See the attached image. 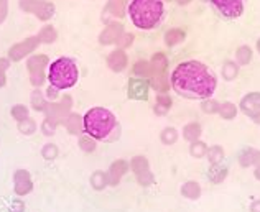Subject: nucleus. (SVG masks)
<instances>
[{"instance_id": "nucleus-1", "label": "nucleus", "mask_w": 260, "mask_h": 212, "mask_svg": "<svg viewBox=\"0 0 260 212\" xmlns=\"http://www.w3.org/2000/svg\"><path fill=\"white\" fill-rule=\"evenodd\" d=\"M170 83L175 94L191 100L213 97L217 87V78L208 64L198 59H188L172 71Z\"/></svg>"}, {"instance_id": "nucleus-2", "label": "nucleus", "mask_w": 260, "mask_h": 212, "mask_svg": "<svg viewBox=\"0 0 260 212\" xmlns=\"http://www.w3.org/2000/svg\"><path fill=\"white\" fill-rule=\"evenodd\" d=\"M84 133L91 135L95 140L115 142L120 138V125L117 117L109 109L92 107L83 117Z\"/></svg>"}, {"instance_id": "nucleus-3", "label": "nucleus", "mask_w": 260, "mask_h": 212, "mask_svg": "<svg viewBox=\"0 0 260 212\" xmlns=\"http://www.w3.org/2000/svg\"><path fill=\"white\" fill-rule=\"evenodd\" d=\"M127 15L140 30H153L158 26L165 15V4L161 0H130Z\"/></svg>"}, {"instance_id": "nucleus-4", "label": "nucleus", "mask_w": 260, "mask_h": 212, "mask_svg": "<svg viewBox=\"0 0 260 212\" xmlns=\"http://www.w3.org/2000/svg\"><path fill=\"white\" fill-rule=\"evenodd\" d=\"M79 79V69L76 61L71 58H58L48 66L46 81L58 91H66L76 86Z\"/></svg>"}, {"instance_id": "nucleus-5", "label": "nucleus", "mask_w": 260, "mask_h": 212, "mask_svg": "<svg viewBox=\"0 0 260 212\" xmlns=\"http://www.w3.org/2000/svg\"><path fill=\"white\" fill-rule=\"evenodd\" d=\"M130 169L135 174L137 183L143 188L152 186L155 183V174L152 173V168H150V161L147 156L143 155H135L132 160H130Z\"/></svg>"}, {"instance_id": "nucleus-6", "label": "nucleus", "mask_w": 260, "mask_h": 212, "mask_svg": "<svg viewBox=\"0 0 260 212\" xmlns=\"http://www.w3.org/2000/svg\"><path fill=\"white\" fill-rule=\"evenodd\" d=\"M211 5L219 17L225 20H236L244 13L245 0H211Z\"/></svg>"}, {"instance_id": "nucleus-7", "label": "nucleus", "mask_w": 260, "mask_h": 212, "mask_svg": "<svg viewBox=\"0 0 260 212\" xmlns=\"http://www.w3.org/2000/svg\"><path fill=\"white\" fill-rule=\"evenodd\" d=\"M48 66H50V63H48L46 56H33L28 61L30 79H31V84L35 86V87H40L46 81L45 69H46Z\"/></svg>"}, {"instance_id": "nucleus-8", "label": "nucleus", "mask_w": 260, "mask_h": 212, "mask_svg": "<svg viewBox=\"0 0 260 212\" xmlns=\"http://www.w3.org/2000/svg\"><path fill=\"white\" fill-rule=\"evenodd\" d=\"M148 92H150L148 79H140V78L128 79V84H127V95H128V99L145 102V100H148Z\"/></svg>"}, {"instance_id": "nucleus-9", "label": "nucleus", "mask_w": 260, "mask_h": 212, "mask_svg": "<svg viewBox=\"0 0 260 212\" xmlns=\"http://www.w3.org/2000/svg\"><path fill=\"white\" fill-rule=\"evenodd\" d=\"M239 111L249 119H255L260 115V92H249L239 102Z\"/></svg>"}, {"instance_id": "nucleus-10", "label": "nucleus", "mask_w": 260, "mask_h": 212, "mask_svg": "<svg viewBox=\"0 0 260 212\" xmlns=\"http://www.w3.org/2000/svg\"><path fill=\"white\" fill-rule=\"evenodd\" d=\"M13 191L17 196H26L33 191L31 176L26 169H17L13 174Z\"/></svg>"}, {"instance_id": "nucleus-11", "label": "nucleus", "mask_w": 260, "mask_h": 212, "mask_svg": "<svg viewBox=\"0 0 260 212\" xmlns=\"http://www.w3.org/2000/svg\"><path fill=\"white\" fill-rule=\"evenodd\" d=\"M130 169V163L125 160H115L107 169L109 176V186H119L122 178H124Z\"/></svg>"}, {"instance_id": "nucleus-12", "label": "nucleus", "mask_w": 260, "mask_h": 212, "mask_svg": "<svg viewBox=\"0 0 260 212\" xmlns=\"http://www.w3.org/2000/svg\"><path fill=\"white\" fill-rule=\"evenodd\" d=\"M107 66L112 73H124L128 66V56L125 50H114L107 56Z\"/></svg>"}, {"instance_id": "nucleus-13", "label": "nucleus", "mask_w": 260, "mask_h": 212, "mask_svg": "<svg viewBox=\"0 0 260 212\" xmlns=\"http://www.w3.org/2000/svg\"><path fill=\"white\" fill-rule=\"evenodd\" d=\"M125 30H124V25H122V23H117V22L107 23L104 31H102L101 37H99V43L101 45H114L120 38V35Z\"/></svg>"}, {"instance_id": "nucleus-14", "label": "nucleus", "mask_w": 260, "mask_h": 212, "mask_svg": "<svg viewBox=\"0 0 260 212\" xmlns=\"http://www.w3.org/2000/svg\"><path fill=\"white\" fill-rule=\"evenodd\" d=\"M173 107V97L168 92L165 94H156L155 97V105H153V114L156 117H165L170 114Z\"/></svg>"}, {"instance_id": "nucleus-15", "label": "nucleus", "mask_w": 260, "mask_h": 212, "mask_svg": "<svg viewBox=\"0 0 260 212\" xmlns=\"http://www.w3.org/2000/svg\"><path fill=\"white\" fill-rule=\"evenodd\" d=\"M239 165L242 168H254L260 163V150L247 147L239 153Z\"/></svg>"}, {"instance_id": "nucleus-16", "label": "nucleus", "mask_w": 260, "mask_h": 212, "mask_svg": "<svg viewBox=\"0 0 260 212\" xmlns=\"http://www.w3.org/2000/svg\"><path fill=\"white\" fill-rule=\"evenodd\" d=\"M148 83H150V89L155 91L156 94H165V92L170 91V87H172L168 73L153 74V76L148 79Z\"/></svg>"}, {"instance_id": "nucleus-17", "label": "nucleus", "mask_w": 260, "mask_h": 212, "mask_svg": "<svg viewBox=\"0 0 260 212\" xmlns=\"http://www.w3.org/2000/svg\"><path fill=\"white\" fill-rule=\"evenodd\" d=\"M184 40H186V31L180 26H175V28H170L165 31V35H163V42L168 48H175V46H180L184 43Z\"/></svg>"}, {"instance_id": "nucleus-18", "label": "nucleus", "mask_w": 260, "mask_h": 212, "mask_svg": "<svg viewBox=\"0 0 260 212\" xmlns=\"http://www.w3.org/2000/svg\"><path fill=\"white\" fill-rule=\"evenodd\" d=\"M180 193H181V196L184 197V199L198 201L203 196V188H201V184L198 181H186V183L181 184Z\"/></svg>"}, {"instance_id": "nucleus-19", "label": "nucleus", "mask_w": 260, "mask_h": 212, "mask_svg": "<svg viewBox=\"0 0 260 212\" xmlns=\"http://www.w3.org/2000/svg\"><path fill=\"white\" fill-rule=\"evenodd\" d=\"M37 40H38V38H30V40H26L25 43H20V45H17V46H13L12 50H10V58H12L13 61H20L23 56H26V54L31 53L33 50H35Z\"/></svg>"}, {"instance_id": "nucleus-20", "label": "nucleus", "mask_w": 260, "mask_h": 212, "mask_svg": "<svg viewBox=\"0 0 260 212\" xmlns=\"http://www.w3.org/2000/svg\"><path fill=\"white\" fill-rule=\"evenodd\" d=\"M181 135H183V140H186L188 143H193L196 140H201L203 127H201L200 122H188V124L183 127Z\"/></svg>"}, {"instance_id": "nucleus-21", "label": "nucleus", "mask_w": 260, "mask_h": 212, "mask_svg": "<svg viewBox=\"0 0 260 212\" xmlns=\"http://www.w3.org/2000/svg\"><path fill=\"white\" fill-rule=\"evenodd\" d=\"M229 176V169L228 166H224L222 163H219V165H209V169H208V180L213 183V184H221L228 180Z\"/></svg>"}, {"instance_id": "nucleus-22", "label": "nucleus", "mask_w": 260, "mask_h": 212, "mask_svg": "<svg viewBox=\"0 0 260 212\" xmlns=\"http://www.w3.org/2000/svg\"><path fill=\"white\" fill-rule=\"evenodd\" d=\"M132 73L135 78H140V79H150L153 76L152 64H150L148 59H137L132 66Z\"/></svg>"}, {"instance_id": "nucleus-23", "label": "nucleus", "mask_w": 260, "mask_h": 212, "mask_svg": "<svg viewBox=\"0 0 260 212\" xmlns=\"http://www.w3.org/2000/svg\"><path fill=\"white\" fill-rule=\"evenodd\" d=\"M148 61H150V64H152L153 74H160V73H167L168 71L170 61H168V56L165 53L156 51V53L152 54V58H150Z\"/></svg>"}, {"instance_id": "nucleus-24", "label": "nucleus", "mask_w": 260, "mask_h": 212, "mask_svg": "<svg viewBox=\"0 0 260 212\" xmlns=\"http://www.w3.org/2000/svg\"><path fill=\"white\" fill-rule=\"evenodd\" d=\"M239 73H241V66H239L234 59L224 61V64L221 67V76H222L224 81H228V83H232L234 79H237Z\"/></svg>"}, {"instance_id": "nucleus-25", "label": "nucleus", "mask_w": 260, "mask_h": 212, "mask_svg": "<svg viewBox=\"0 0 260 212\" xmlns=\"http://www.w3.org/2000/svg\"><path fill=\"white\" fill-rule=\"evenodd\" d=\"M64 127L68 128V132L71 135H81L84 132V124H83V117H79L76 114H70L64 119Z\"/></svg>"}, {"instance_id": "nucleus-26", "label": "nucleus", "mask_w": 260, "mask_h": 212, "mask_svg": "<svg viewBox=\"0 0 260 212\" xmlns=\"http://www.w3.org/2000/svg\"><path fill=\"white\" fill-rule=\"evenodd\" d=\"M130 4V0H109L107 10L111 12L112 17L124 18L127 15V7Z\"/></svg>"}, {"instance_id": "nucleus-27", "label": "nucleus", "mask_w": 260, "mask_h": 212, "mask_svg": "<svg viewBox=\"0 0 260 212\" xmlns=\"http://www.w3.org/2000/svg\"><path fill=\"white\" fill-rule=\"evenodd\" d=\"M237 114H239V105H236L234 102H231V100L222 102L217 112V115L222 120H234L237 117Z\"/></svg>"}, {"instance_id": "nucleus-28", "label": "nucleus", "mask_w": 260, "mask_h": 212, "mask_svg": "<svg viewBox=\"0 0 260 212\" xmlns=\"http://www.w3.org/2000/svg\"><path fill=\"white\" fill-rule=\"evenodd\" d=\"M252 58H254V51H252V48L249 45H241L236 50L234 61L239 66H247L252 61Z\"/></svg>"}, {"instance_id": "nucleus-29", "label": "nucleus", "mask_w": 260, "mask_h": 212, "mask_svg": "<svg viewBox=\"0 0 260 212\" xmlns=\"http://www.w3.org/2000/svg\"><path fill=\"white\" fill-rule=\"evenodd\" d=\"M180 138V132L175 128V127H165L160 132V142L163 143L165 147H172L178 142Z\"/></svg>"}, {"instance_id": "nucleus-30", "label": "nucleus", "mask_w": 260, "mask_h": 212, "mask_svg": "<svg viewBox=\"0 0 260 212\" xmlns=\"http://www.w3.org/2000/svg\"><path fill=\"white\" fill-rule=\"evenodd\" d=\"M208 143L203 142V140H196L193 143H189V155L193 156L196 160H201V158H206L208 155Z\"/></svg>"}, {"instance_id": "nucleus-31", "label": "nucleus", "mask_w": 260, "mask_h": 212, "mask_svg": "<svg viewBox=\"0 0 260 212\" xmlns=\"http://www.w3.org/2000/svg\"><path fill=\"white\" fill-rule=\"evenodd\" d=\"M206 158H208V161H209V165H219V163H222L224 158H225L224 148H222L221 145H213V147H209Z\"/></svg>"}, {"instance_id": "nucleus-32", "label": "nucleus", "mask_w": 260, "mask_h": 212, "mask_svg": "<svg viewBox=\"0 0 260 212\" xmlns=\"http://www.w3.org/2000/svg\"><path fill=\"white\" fill-rule=\"evenodd\" d=\"M89 181H91V186L95 191H102L109 186V176H107V173H104V171H95V173H92Z\"/></svg>"}, {"instance_id": "nucleus-33", "label": "nucleus", "mask_w": 260, "mask_h": 212, "mask_svg": "<svg viewBox=\"0 0 260 212\" xmlns=\"http://www.w3.org/2000/svg\"><path fill=\"white\" fill-rule=\"evenodd\" d=\"M219 107H221V102L216 100L214 97H209V99H203L201 100V111L206 114V115H217Z\"/></svg>"}, {"instance_id": "nucleus-34", "label": "nucleus", "mask_w": 260, "mask_h": 212, "mask_svg": "<svg viewBox=\"0 0 260 212\" xmlns=\"http://www.w3.org/2000/svg\"><path fill=\"white\" fill-rule=\"evenodd\" d=\"M79 147H81L83 152L92 153V152H95V147H98V143H95V138H92L91 135L84 133V135L79 136Z\"/></svg>"}, {"instance_id": "nucleus-35", "label": "nucleus", "mask_w": 260, "mask_h": 212, "mask_svg": "<svg viewBox=\"0 0 260 212\" xmlns=\"http://www.w3.org/2000/svg\"><path fill=\"white\" fill-rule=\"evenodd\" d=\"M53 12H54V7H53V4H50V2H45V0H42V2H40L38 9L35 10L37 17H38V18H42V20L50 18V17L53 15Z\"/></svg>"}, {"instance_id": "nucleus-36", "label": "nucleus", "mask_w": 260, "mask_h": 212, "mask_svg": "<svg viewBox=\"0 0 260 212\" xmlns=\"http://www.w3.org/2000/svg\"><path fill=\"white\" fill-rule=\"evenodd\" d=\"M31 105L33 109H35L37 112H43L46 111V99H45V95L40 92V91H35L31 94Z\"/></svg>"}, {"instance_id": "nucleus-37", "label": "nucleus", "mask_w": 260, "mask_h": 212, "mask_svg": "<svg viewBox=\"0 0 260 212\" xmlns=\"http://www.w3.org/2000/svg\"><path fill=\"white\" fill-rule=\"evenodd\" d=\"M38 40H40V42H43V43H53L54 40H56V31H54L53 26L46 25L42 28V31L38 33Z\"/></svg>"}, {"instance_id": "nucleus-38", "label": "nucleus", "mask_w": 260, "mask_h": 212, "mask_svg": "<svg viewBox=\"0 0 260 212\" xmlns=\"http://www.w3.org/2000/svg\"><path fill=\"white\" fill-rule=\"evenodd\" d=\"M28 114H30L28 107H25V105H22V104H17V105H13V107H12V117L15 119L17 122H23V120H26V119H28Z\"/></svg>"}, {"instance_id": "nucleus-39", "label": "nucleus", "mask_w": 260, "mask_h": 212, "mask_svg": "<svg viewBox=\"0 0 260 212\" xmlns=\"http://www.w3.org/2000/svg\"><path fill=\"white\" fill-rule=\"evenodd\" d=\"M134 42H135V35L134 33H127V31H124L120 35V38L115 42V45H117V48L119 50H127V48H130L134 45Z\"/></svg>"}, {"instance_id": "nucleus-40", "label": "nucleus", "mask_w": 260, "mask_h": 212, "mask_svg": "<svg viewBox=\"0 0 260 212\" xmlns=\"http://www.w3.org/2000/svg\"><path fill=\"white\" fill-rule=\"evenodd\" d=\"M42 156L46 161H53L56 160L58 156V147L54 143H46V145L42 148Z\"/></svg>"}, {"instance_id": "nucleus-41", "label": "nucleus", "mask_w": 260, "mask_h": 212, "mask_svg": "<svg viewBox=\"0 0 260 212\" xmlns=\"http://www.w3.org/2000/svg\"><path fill=\"white\" fill-rule=\"evenodd\" d=\"M18 130H20V133H23V135H31V133H35V130H37V124H35V120H31L30 117L23 120V122H18Z\"/></svg>"}, {"instance_id": "nucleus-42", "label": "nucleus", "mask_w": 260, "mask_h": 212, "mask_svg": "<svg viewBox=\"0 0 260 212\" xmlns=\"http://www.w3.org/2000/svg\"><path fill=\"white\" fill-rule=\"evenodd\" d=\"M42 132H43L46 136L54 135V132H56V122L46 117V119L43 120V124H42Z\"/></svg>"}, {"instance_id": "nucleus-43", "label": "nucleus", "mask_w": 260, "mask_h": 212, "mask_svg": "<svg viewBox=\"0 0 260 212\" xmlns=\"http://www.w3.org/2000/svg\"><path fill=\"white\" fill-rule=\"evenodd\" d=\"M9 210H10V212H25V202H23L22 199H15V201H12Z\"/></svg>"}, {"instance_id": "nucleus-44", "label": "nucleus", "mask_w": 260, "mask_h": 212, "mask_svg": "<svg viewBox=\"0 0 260 212\" xmlns=\"http://www.w3.org/2000/svg\"><path fill=\"white\" fill-rule=\"evenodd\" d=\"M9 67V61L7 59H0V87L5 84V76H4V71Z\"/></svg>"}, {"instance_id": "nucleus-45", "label": "nucleus", "mask_w": 260, "mask_h": 212, "mask_svg": "<svg viewBox=\"0 0 260 212\" xmlns=\"http://www.w3.org/2000/svg\"><path fill=\"white\" fill-rule=\"evenodd\" d=\"M58 89L56 87H53V86H50V87H48V91H46V97L48 99H56L58 97Z\"/></svg>"}, {"instance_id": "nucleus-46", "label": "nucleus", "mask_w": 260, "mask_h": 212, "mask_svg": "<svg viewBox=\"0 0 260 212\" xmlns=\"http://www.w3.org/2000/svg\"><path fill=\"white\" fill-rule=\"evenodd\" d=\"M249 212H260V199H254L249 204Z\"/></svg>"}, {"instance_id": "nucleus-47", "label": "nucleus", "mask_w": 260, "mask_h": 212, "mask_svg": "<svg viewBox=\"0 0 260 212\" xmlns=\"http://www.w3.org/2000/svg\"><path fill=\"white\" fill-rule=\"evenodd\" d=\"M175 2L180 5V7H188L191 2H193V0H175Z\"/></svg>"}, {"instance_id": "nucleus-48", "label": "nucleus", "mask_w": 260, "mask_h": 212, "mask_svg": "<svg viewBox=\"0 0 260 212\" xmlns=\"http://www.w3.org/2000/svg\"><path fill=\"white\" fill-rule=\"evenodd\" d=\"M254 176H255L257 181H260V163L257 166H254Z\"/></svg>"}, {"instance_id": "nucleus-49", "label": "nucleus", "mask_w": 260, "mask_h": 212, "mask_svg": "<svg viewBox=\"0 0 260 212\" xmlns=\"http://www.w3.org/2000/svg\"><path fill=\"white\" fill-rule=\"evenodd\" d=\"M252 120H254V124L260 125V115H257V117H255V119H252Z\"/></svg>"}, {"instance_id": "nucleus-50", "label": "nucleus", "mask_w": 260, "mask_h": 212, "mask_svg": "<svg viewBox=\"0 0 260 212\" xmlns=\"http://www.w3.org/2000/svg\"><path fill=\"white\" fill-rule=\"evenodd\" d=\"M257 53H258V56H260V38L257 40Z\"/></svg>"}, {"instance_id": "nucleus-51", "label": "nucleus", "mask_w": 260, "mask_h": 212, "mask_svg": "<svg viewBox=\"0 0 260 212\" xmlns=\"http://www.w3.org/2000/svg\"><path fill=\"white\" fill-rule=\"evenodd\" d=\"M163 4H170V2H175V0H161Z\"/></svg>"}, {"instance_id": "nucleus-52", "label": "nucleus", "mask_w": 260, "mask_h": 212, "mask_svg": "<svg viewBox=\"0 0 260 212\" xmlns=\"http://www.w3.org/2000/svg\"><path fill=\"white\" fill-rule=\"evenodd\" d=\"M201 2H204V4H209V2H211V0H201Z\"/></svg>"}]
</instances>
